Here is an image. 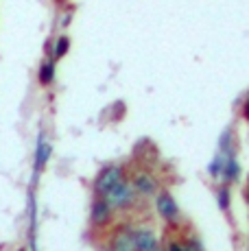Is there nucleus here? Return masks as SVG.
<instances>
[{
  "instance_id": "nucleus-1",
  "label": "nucleus",
  "mask_w": 249,
  "mask_h": 251,
  "mask_svg": "<svg viewBox=\"0 0 249 251\" xmlns=\"http://www.w3.org/2000/svg\"><path fill=\"white\" fill-rule=\"evenodd\" d=\"M103 199L107 201V205L112 207L114 212H129L142 201L140 197H138L133 183L129 181V175L124 177L123 181H118L116 186L109 188V190L103 195Z\"/></svg>"
},
{
  "instance_id": "nucleus-2",
  "label": "nucleus",
  "mask_w": 249,
  "mask_h": 251,
  "mask_svg": "<svg viewBox=\"0 0 249 251\" xmlns=\"http://www.w3.org/2000/svg\"><path fill=\"white\" fill-rule=\"evenodd\" d=\"M124 177H127V171H124L123 164H107V166H103L99 171V175L94 177V183H92L94 195L103 197L109 188L116 186L118 181H123Z\"/></svg>"
},
{
  "instance_id": "nucleus-3",
  "label": "nucleus",
  "mask_w": 249,
  "mask_h": 251,
  "mask_svg": "<svg viewBox=\"0 0 249 251\" xmlns=\"http://www.w3.org/2000/svg\"><path fill=\"white\" fill-rule=\"evenodd\" d=\"M129 181L133 183V188H136L140 199H155V195L162 188L157 177L153 175L149 168H138V171H133L131 175H129Z\"/></svg>"
},
{
  "instance_id": "nucleus-4",
  "label": "nucleus",
  "mask_w": 249,
  "mask_h": 251,
  "mask_svg": "<svg viewBox=\"0 0 249 251\" xmlns=\"http://www.w3.org/2000/svg\"><path fill=\"white\" fill-rule=\"evenodd\" d=\"M107 251H138L136 238H133V227L127 223L116 225L107 234Z\"/></svg>"
},
{
  "instance_id": "nucleus-5",
  "label": "nucleus",
  "mask_w": 249,
  "mask_h": 251,
  "mask_svg": "<svg viewBox=\"0 0 249 251\" xmlns=\"http://www.w3.org/2000/svg\"><path fill=\"white\" fill-rule=\"evenodd\" d=\"M155 207H157V214L164 219V223H169L171 227H177L181 221V212H179V205L177 201L173 199L166 188H160V192L155 195Z\"/></svg>"
},
{
  "instance_id": "nucleus-6",
  "label": "nucleus",
  "mask_w": 249,
  "mask_h": 251,
  "mask_svg": "<svg viewBox=\"0 0 249 251\" xmlns=\"http://www.w3.org/2000/svg\"><path fill=\"white\" fill-rule=\"evenodd\" d=\"M114 214L116 212L107 205V201L103 197H97L94 195L92 199V205H90V225L94 229H107L112 227V221H114Z\"/></svg>"
},
{
  "instance_id": "nucleus-7",
  "label": "nucleus",
  "mask_w": 249,
  "mask_h": 251,
  "mask_svg": "<svg viewBox=\"0 0 249 251\" xmlns=\"http://www.w3.org/2000/svg\"><path fill=\"white\" fill-rule=\"evenodd\" d=\"M133 238H136L138 251H149L155 247V245H160V240H157V236H155V229L149 227V225H138V227H133Z\"/></svg>"
},
{
  "instance_id": "nucleus-8",
  "label": "nucleus",
  "mask_w": 249,
  "mask_h": 251,
  "mask_svg": "<svg viewBox=\"0 0 249 251\" xmlns=\"http://www.w3.org/2000/svg\"><path fill=\"white\" fill-rule=\"evenodd\" d=\"M55 79V59H46L40 66V83L42 85H50Z\"/></svg>"
},
{
  "instance_id": "nucleus-9",
  "label": "nucleus",
  "mask_w": 249,
  "mask_h": 251,
  "mask_svg": "<svg viewBox=\"0 0 249 251\" xmlns=\"http://www.w3.org/2000/svg\"><path fill=\"white\" fill-rule=\"evenodd\" d=\"M49 157H50V144L42 138L40 144H37V168H44V164L49 162Z\"/></svg>"
},
{
  "instance_id": "nucleus-10",
  "label": "nucleus",
  "mask_w": 249,
  "mask_h": 251,
  "mask_svg": "<svg viewBox=\"0 0 249 251\" xmlns=\"http://www.w3.org/2000/svg\"><path fill=\"white\" fill-rule=\"evenodd\" d=\"M181 245H184L186 251H203V245H201L197 234H188V236H179Z\"/></svg>"
},
{
  "instance_id": "nucleus-11",
  "label": "nucleus",
  "mask_w": 249,
  "mask_h": 251,
  "mask_svg": "<svg viewBox=\"0 0 249 251\" xmlns=\"http://www.w3.org/2000/svg\"><path fill=\"white\" fill-rule=\"evenodd\" d=\"M68 48H70V40L66 35H61L59 40L55 42V48L50 50V55H52V59H61V57L68 52Z\"/></svg>"
},
{
  "instance_id": "nucleus-12",
  "label": "nucleus",
  "mask_w": 249,
  "mask_h": 251,
  "mask_svg": "<svg viewBox=\"0 0 249 251\" xmlns=\"http://www.w3.org/2000/svg\"><path fill=\"white\" fill-rule=\"evenodd\" d=\"M223 171H225V179L227 181H234L238 177V166H236V160H234L232 155L227 157V164H225Z\"/></svg>"
},
{
  "instance_id": "nucleus-13",
  "label": "nucleus",
  "mask_w": 249,
  "mask_h": 251,
  "mask_svg": "<svg viewBox=\"0 0 249 251\" xmlns=\"http://www.w3.org/2000/svg\"><path fill=\"white\" fill-rule=\"evenodd\" d=\"M217 199H219V203H221L223 210H227V205H229V195H227V188H221V190L217 192Z\"/></svg>"
},
{
  "instance_id": "nucleus-14",
  "label": "nucleus",
  "mask_w": 249,
  "mask_h": 251,
  "mask_svg": "<svg viewBox=\"0 0 249 251\" xmlns=\"http://www.w3.org/2000/svg\"><path fill=\"white\" fill-rule=\"evenodd\" d=\"M166 251H186L184 245H181V238H173L166 243Z\"/></svg>"
},
{
  "instance_id": "nucleus-15",
  "label": "nucleus",
  "mask_w": 249,
  "mask_h": 251,
  "mask_svg": "<svg viewBox=\"0 0 249 251\" xmlns=\"http://www.w3.org/2000/svg\"><path fill=\"white\" fill-rule=\"evenodd\" d=\"M149 251H166V247H164V245H155V247H153V249H149Z\"/></svg>"
}]
</instances>
